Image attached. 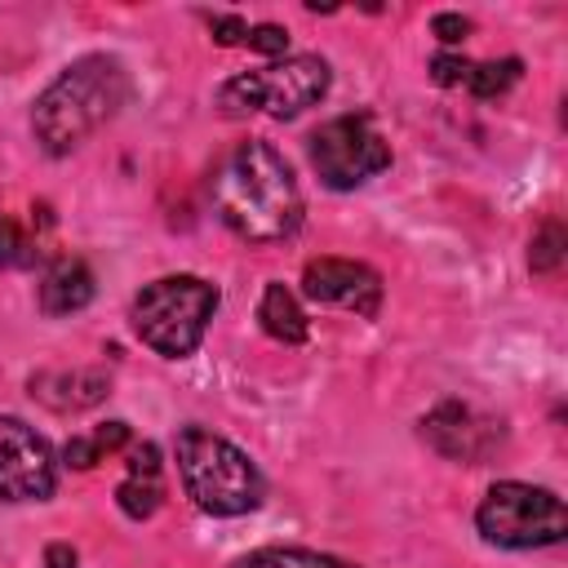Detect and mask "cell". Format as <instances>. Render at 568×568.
<instances>
[{
	"mask_svg": "<svg viewBox=\"0 0 568 568\" xmlns=\"http://www.w3.org/2000/svg\"><path fill=\"white\" fill-rule=\"evenodd\" d=\"M524 75V62L519 58H501V62H470V75H466V89L475 98H501L515 80Z\"/></svg>",
	"mask_w": 568,
	"mask_h": 568,
	"instance_id": "cell-16",
	"label": "cell"
},
{
	"mask_svg": "<svg viewBox=\"0 0 568 568\" xmlns=\"http://www.w3.org/2000/svg\"><path fill=\"white\" fill-rule=\"evenodd\" d=\"M257 324H262L266 337H275V342H284V346H302V342H306V315H302L297 297H293L280 280H271V284L262 288Z\"/></svg>",
	"mask_w": 568,
	"mask_h": 568,
	"instance_id": "cell-13",
	"label": "cell"
},
{
	"mask_svg": "<svg viewBox=\"0 0 568 568\" xmlns=\"http://www.w3.org/2000/svg\"><path fill=\"white\" fill-rule=\"evenodd\" d=\"M58 488L49 444L22 417L0 413V501H44Z\"/></svg>",
	"mask_w": 568,
	"mask_h": 568,
	"instance_id": "cell-8",
	"label": "cell"
},
{
	"mask_svg": "<svg viewBox=\"0 0 568 568\" xmlns=\"http://www.w3.org/2000/svg\"><path fill=\"white\" fill-rule=\"evenodd\" d=\"M466 75H470V62L462 58V53H435L430 58V80L435 84H444V89H453V84H466Z\"/></svg>",
	"mask_w": 568,
	"mask_h": 568,
	"instance_id": "cell-20",
	"label": "cell"
},
{
	"mask_svg": "<svg viewBox=\"0 0 568 568\" xmlns=\"http://www.w3.org/2000/svg\"><path fill=\"white\" fill-rule=\"evenodd\" d=\"M333 84V71L320 53H293L253 71L231 75L217 89V111L222 115H248V111H266L275 120H293L306 106H315Z\"/></svg>",
	"mask_w": 568,
	"mask_h": 568,
	"instance_id": "cell-5",
	"label": "cell"
},
{
	"mask_svg": "<svg viewBox=\"0 0 568 568\" xmlns=\"http://www.w3.org/2000/svg\"><path fill=\"white\" fill-rule=\"evenodd\" d=\"M564 248H568L564 222H541V231L532 235V248H528L532 275H555V271L564 266Z\"/></svg>",
	"mask_w": 568,
	"mask_h": 568,
	"instance_id": "cell-17",
	"label": "cell"
},
{
	"mask_svg": "<svg viewBox=\"0 0 568 568\" xmlns=\"http://www.w3.org/2000/svg\"><path fill=\"white\" fill-rule=\"evenodd\" d=\"M31 262H36V253H31V244L22 240L18 222L0 217V266H31Z\"/></svg>",
	"mask_w": 568,
	"mask_h": 568,
	"instance_id": "cell-19",
	"label": "cell"
},
{
	"mask_svg": "<svg viewBox=\"0 0 568 568\" xmlns=\"http://www.w3.org/2000/svg\"><path fill=\"white\" fill-rule=\"evenodd\" d=\"M244 44H248L253 53H262V58H284V53H288V31H284L280 22H257V27H248Z\"/></svg>",
	"mask_w": 568,
	"mask_h": 568,
	"instance_id": "cell-18",
	"label": "cell"
},
{
	"mask_svg": "<svg viewBox=\"0 0 568 568\" xmlns=\"http://www.w3.org/2000/svg\"><path fill=\"white\" fill-rule=\"evenodd\" d=\"M422 439L448 457V462H466V466H479L493 457V448L501 444V422L493 417H479L470 404L462 399H444L435 404L426 417H422Z\"/></svg>",
	"mask_w": 568,
	"mask_h": 568,
	"instance_id": "cell-9",
	"label": "cell"
},
{
	"mask_svg": "<svg viewBox=\"0 0 568 568\" xmlns=\"http://www.w3.org/2000/svg\"><path fill=\"white\" fill-rule=\"evenodd\" d=\"M306 155L328 191H355L359 182L377 178L390 164V142L377 133L373 115L351 111V115L320 124L306 142Z\"/></svg>",
	"mask_w": 568,
	"mask_h": 568,
	"instance_id": "cell-7",
	"label": "cell"
},
{
	"mask_svg": "<svg viewBox=\"0 0 568 568\" xmlns=\"http://www.w3.org/2000/svg\"><path fill=\"white\" fill-rule=\"evenodd\" d=\"M302 293L320 306H346L364 320L382 311V275L351 257H311L302 271Z\"/></svg>",
	"mask_w": 568,
	"mask_h": 568,
	"instance_id": "cell-10",
	"label": "cell"
},
{
	"mask_svg": "<svg viewBox=\"0 0 568 568\" xmlns=\"http://www.w3.org/2000/svg\"><path fill=\"white\" fill-rule=\"evenodd\" d=\"M62 457H67V466H75V470H89V466L102 462V453H98L93 439H84V435H71L67 448H62Z\"/></svg>",
	"mask_w": 568,
	"mask_h": 568,
	"instance_id": "cell-23",
	"label": "cell"
},
{
	"mask_svg": "<svg viewBox=\"0 0 568 568\" xmlns=\"http://www.w3.org/2000/svg\"><path fill=\"white\" fill-rule=\"evenodd\" d=\"M475 528L484 541L501 550H532V546H555L568 537V510L550 488L501 479L484 493L475 510Z\"/></svg>",
	"mask_w": 568,
	"mask_h": 568,
	"instance_id": "cell-6",
	"label": "cell"
},
{
	"mask_svg": "<svg viewBox=\"0 0 568 568\" xmlns=\"http://www.w3.org/2000/svg\"><path fill=\"white\" fill-rule=\"evenodd\" d=\"M217 311V288L200 275H160L133 297V333L164 359H186L204 342V328Z\"/></svg>",
	"mask_w": 568,
	"mask_h": 568,
	"instance_id": "cell-4",
	"label": "cell"
},
{
	"mask_svg": "<svg viewBox=\"0 0 568 568\" xmlns=\"http://www.w3.org/2000/svg\"><path fill=\"white\" fill-rule=\"evenodd\" d=\"M178 475L186 497L213 519L248 515L266 497V479L253 466V457L204 426L178 430Z\"/></svg>",
	"mask_w": 568,
	"mask_h": 568,
	"instance_id": "cell-3",
	"label": "cell"
},
{
	"mask_svg": "<svg viewBox=\"0 0 568 568\" xmlns=\"http://www.w3.org/2000/svg\"><path fill=\"white\" fill-rule=\"evenodd\" d=\"M209 195H213L217 217L248 244H275L302 226L297 178H293L288 160L262 138L240 142L217 164Z\"/></svg>",
	"mask_w": 568,
	"mask_h": 568,
	"instance_id": "cell-1",
	"label": "cell"
},
{
	"mask_svg": "<svg viewBox=\"0 0 568 568\" xmlns=\"http://www.w3.org/2000/svg\"><path fill=\"white\" fill-rule=\"evenodd\" d=\"M44 568H75L71 541H49V546H44Z\"/></svg>",
	"mask_w": 568,
	"mask_h": 568,
	"instance_id": "cell-25",
	"label": "cell"
},
{
	"mask_svg": "<svg viewBox=\"0 0 568 568\" xmlns=\"http://www.w3.org/2000/svg\"><path fill=\"white\" fill-rule=\"evenodd\" d=\"M430 36L439 40V44H448V53L470 36V18H462V13H435L430 18Z\"/></svg>",
	"mask_w": 568,
	"mask_h": 568,
	"instance_id": "cell-21",
	"label": "cell"
},
{
	"mask_svg": "<svg viewBox=\"0 0 568 568\" xmlns=\"http://www.w3.org/2000/svg\"><path fill=\"white\" fill-rule=\"evenodd\" d=\"M129 102V71L111 53L67 62L31 106V133L49 155H71Z\"/></svg>",
	"mask_w": 568,
	"mask_h": 568,
	"instance_id": "cell-2",
	"label": "cell"
},
{
	"mask_svg": "<svg viewBox=\"0 0 568 568\" xmlns=\"http://www.w3.org/2000/svg\"><path fill=\"white\" fill-rule=\"evenodd\" d=\"M93 302V271L80 257H58L40 275V311L44 315H75Z\"/></svg>",
	"mask_w": 568,
	"mask_h": 568,
	"instance_id": "cell-12",
	"label": "cell"
},
{
	"mask_svg": "<svg viewBox=\"0 0 568 568\" xmlns=\"http://www.w3.org/2000/svg\"><path fill=\"white\" fill-rule=\"evenodd\" d=\"M31 395L53 413H84L111 395V377L102 368H44L31 377Z\"/></svg>",
	"mask_w": 568,
	"mask_h": 568,
	"instance_id": "cell-11",
	"label": "cell"
},
{
	"mask_svg": "<svg viewBox=\"0 0 568 568\" xmlns=\"http://www.w3.org/2000/svg\"><path fill=\"white\" fill-rule=\"evenodd\" d=\"M89 439H93V448H98V453H115V448H124V444H129V422H102Z\"/></svg>",
	"mask_w": 568,
	"mask_h": 568,
	"instance_id": "cell-24",
	"label": "cell"
},
{
	"mask_svg": "<svg viewBox=\"0 0 568 568\" xmlns=\"http://www.w3.org/2000/svg\"><path fill=\"white\" fill-rule=\"evenodd\" d=\"M115 501L129 519H151L164 501V479L160 475H124L115 488Z\"/></svg>",
	"mask_w": 568,
	"mask_h": 568,
	"instance_id": "cell-15",
	"label": "cell"
},
{
	"mask_svg": "<svg viewBox=\"0 0 568 568\" xmlns=\"http://www.w3.org/2000/svg\"><path fill=\"white\" fill-rule=\"evenodd\" d=\"M209 31H213L217 44H244V36H248L244 18H235V13H217V18H209Z\"/></svg>",
	"mask_w": 568,
	"mask_h": 568,
	"instance_id": "cell-22",
	"label": "cell"
},
{
	"mask_svg": "<svg viewBox=\"0 0 568 568\" xmlns=\"http://www.w3.org/2000/svg\"><path fill=\"white\" fill-rule=\"evenodd\" d=\"M231 568H355V564L320 555V550H306V546H262V550L240 555Z\"/></svg>",
	"mask_w": 568,
	"mask_h": 568,
	"instance_id": "cell-14",
	"label": "cell"
}]
</instances>
